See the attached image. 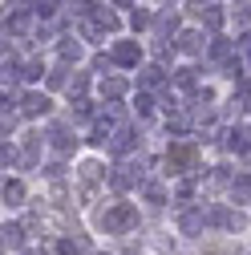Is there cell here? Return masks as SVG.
Listing matches in <instances>:
<instances>
[{
    "label": "cell",
    "instance_id": "cell-1",
    "mask_svg": "<svg viewBox=\"0 0 251 255\" xmlns=\"http://www.w3.org/2000/svg\"><path fill=\"white\" fill-rule=\"evenodd\" d=\"M114 61H118V65H138V45L122 41V45L114 49Z\"/></svg>",
    "mask_w": 251,
    "mask_h": 255
},
{
    "label": "cell",
    "instance_id": "cell-2",
    "mask_svg": "<svg viewBox=\"0 0 251 255\" xmlns=\"http://www.w3.org/2000/svg\"><path fill=\"white\" fill-rule=\"evenodd\" d=\"M49 110V98H41V93H28V98H24V114L28 118H37V114H45Z\"/></svg>",
    "mask_w": 251,
    "mask_h": 255
},
{
    "label": "cell",
    "instance_id": "cell-3",
    "mask_svg": "<svg viewBox=\"0 0 251 255\" xmlns=\"http://www.w3.org/2000/svg\"><path fill=\"white\" fill-rule=\"evenodd\" d=\"M24 190H20V182H4V199H20Z\"/></svg>",
    "mask_w": 251,
    "mask_h": 255
}]
</instances>
